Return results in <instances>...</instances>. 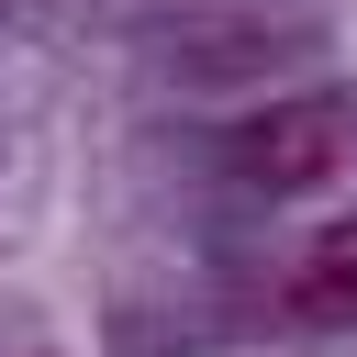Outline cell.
<instances>
[{
	"mask_svg": "<svg viewBox=\"0 0 357 357\" xmlns=\"http://www.w3.org/2000/svg\"><path fill=\"white\" fill-rule=\"evenodd\" d=\"M279 301H290L301 324H357V212H346V223H324V234L290 257Z\"/></svg>",
	"mask_w": 357,
	"mask_h": 357,
	"instance_id": "7a4b0ae2",
	"label": "cell"
},
{
	"mask_svg": "<svg viewBox=\"0 0 357 357\" xmlns=\"http://www.w3.org/2000/svg\"><path fill=\"white\" fill-rule=\"evenodd\" d=\"M245 178L268 190V201H290V190H324L335 167H346V100H279V112H257L245 123Z\"/></svg>",
	"mask_w": 357,
	"mask_h": 357,
	"instance_id": "6da1fadb",
	"label": "cell"
}]
</instances>
